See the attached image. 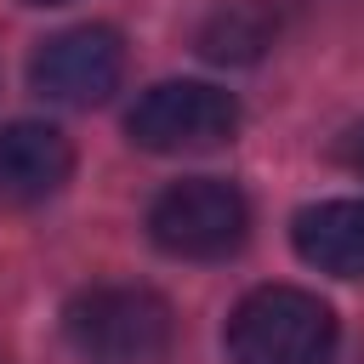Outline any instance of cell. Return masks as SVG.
Returning <instances> with one entry per match:
<instances>
[{
  "label": "cell",
  "instance_id": "obj_1",
  "mask_svg": "<svg viewBox=\"0 0 364 364\" xmlns=\"http://www.w3.org/2000/svg\"><path fill=\"white\" fill-rule=\"evenodd\" d=\"M63 336L85 364H159L171 353V301L148 284H85L63 307Z\"/></svg>",
  "mask_w": 364,
  "mask_h": 364
},
{
  "label": "cell",
  "instance_id": "obj_2",
  "mask_svg": "<svg viewBox=\"0 0 364 364\" xmlns=\"http://www.w3.org/2000/svg\"><path fill=\"white\" fill-rule=\"evenodd\" d=\"M233 364H324L336 347V313L301 284H262L228 313Z\"/></svg>",
  "mask_w": 364,
  "mask_h": 364
},
{
  "label": "cell",
  "instance_id": "obj_3",
  "mask_svg": "<svg viewBox=\"0 0 364 364\" xmlns=\"http://www.w3.org/2000/svg\"><path fill=\"white\" fill-rule=\"evenodd\" d=\"M148 233L165 256L182 262H222L250 233V205L222 176H182L148 205Z\"/></svg>",
  "mask_w": 364,
  "mask_h": 364
},
{
  "label": "cell",
  "instance_id": "obj_4",
  "mask_svg": "<svg viewBox=\"0 0 364 364\" xmlns=\"http://www.w3.org/2000/svg\"><path fill=\"white\" fill-rule=\"evenodd\" d=\"M125 131L148 154H210V148L233 142L239 102H233V91L205 85V80H159L131 102Z\"/></svg>",
  "mask_w": 364,
  "mask_h": 364
},
{
  "label": "cell",
  "instance_id": "obj_5",
  "mask_svg": "<svg viewBox=\"0 0 364 364\" xmlns=\"http://www.w3.org/2000/svg\"><path fill=\"white\" fill-rule=\"evenodd\" d=\"M119 80H125V46L102 23L63 28V34L40 40V51L28 57V85L46 102H63V108H97V102H108L119 91Z\"/></svg>",
  "mask_w": 364,
  "mask_h": 364
},
{
  "label": "cell",
  "instance_id": "obj_6",
  "mask_svg": "<svg viewBox=\"0 0 364 364\" xmlns=\"http://www.w3.org/2000/svg\"><path fill=\"white\" fill-rule=\"evenodd\" d=\"M74 171V148L46 119H11L0 125V199L40 205L51 199Z\"/></svg>",
  "mask_w": 364,
  "mask_h": 364
},
{
  "label": "cell",
  "instance_id": "obj_7",
  "mask_svg": "<svg viewBox=\"0 0 364 364\" xmlns=\"http://www.w3.org/2000/svg\"><path fill=\"white\" fill-rule=\"evenodd\" d=\"M290 245L330 279H364V199H318L296 210Z\"/></svg>",
  "mask_w": 364,
  "mask_h": 364
},
{
  "label": "cell",
  "instance_id": "obj_8",
  "mask_svg": "<svg viewBox=\"0 0 364 364\" xmlns=\"http://www.w3.org/2000/svg\"><path fill=\"white\" fill-rule=\"evenodd\" d=\"M273 11L262 6V0H228V6H216L210 17H205V28H199V51L210 57V63H256L267 46H273Z\"/></svg>",
  "mask_w": 364,
  "mask_h": 364
},
{
  "label": "cell",
  "instance_id": "obj_9",
  "mask_svg": "<svg viewBox=\"0 0 364 364\" xmlns=\"http://www.w3.org/2000/svg\"><path fill=\"white\" fill-rule=\"evenodd\" d=\"M347 165H353V171H364V131L347 142Z\"/></svg>",
  "mask_w": 364,
  "mask_h": 364
},
{
  "label": "cell",
  "instance_id": "obj_10",
  "mask_svg": "<svg viewBox=\"0 0 364 364\" xmlns=\"http://www.w3.org/2000/svg\"><path fill=\"white\" fill-rule=\"evenodd\" d=\"M28 6H63V0H28Z\"/></svg>",
  "mask_w": 364,
  "mask_h": 364
}]
</instances>
